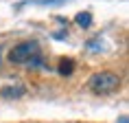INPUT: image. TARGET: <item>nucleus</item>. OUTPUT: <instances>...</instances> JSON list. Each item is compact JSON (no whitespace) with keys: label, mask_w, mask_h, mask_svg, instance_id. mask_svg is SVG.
Wrapping results in <instances>:
<instances>
[{"label":"nucleus","mask_w":129,"mask_h":123,"mask_svg":"<svg viewBox=\"0 0 129 123\" xmlns=\"http://www.w3.org/2000/svg\"><path fill=\"white\" fill-rule=\"evenodd\" d=\"M40 44L35 40H26L15 44L11 51H9V62L11 64H24V66H31V64H40Z\"/></svg>","instance_id":"obj_1"},{"label":"nucleus","mask_w":129,"mask_h":123,"mask_svg":"<svg viewBox=\"0 0 129 123\" xmlns=\"http://www.w3.org/2000/svg\"><path fill=\"white\" fill-rule=\"evenodd\" d=\"M88 86L96 95H109V92H114V90L120 88V77L116 75V73L103 70V73H96V75L90 77Z\"/></svg>","instance_id":"obj_2"},{"label":"nucleus","mask_w":129,"mask_h":123,"mask_svg":"<svg viewBox=\"0 0 129 123\" xmlns=\"http://www.w3.org/2000/svg\"><path fill=\"white\" fill-rule=\"evenodd\" d=\"M0 95L5 99H20V97L26 95V88L22 84H15V86H2L0 88Z\"/></svg>","instance_id":"obj_3"},{"label":"nucleus","mask_w":129,"mask_h":123,"mask_svg":"<svg viewBox=\"0 0 129 123\" xmlns=\"http://www.w3.org/2000/svg\"><path fill=\"white\" fill-rule=\"evenodd\" d=\"M57 70H59V75H66V77H68L70 73L75 70V62H72V59H61Z\"/></svg>","instance_id":"obj_4"},{"label":"nucleus","mask_w":129,"mask_h":123,"mask_svg":"<svg viewBox=\"0 0 129 123\" xmlns=\"http://www.w3.org/2000/svg\"><path fill=\"white\" fill-rule=\"evenodd\" d=\"M75 22H77L81 29H88V27H90V22H92V15H90L88 11H85V13H77Z\"/></svg>","instance_id":"obj_5"},{"label":"nucleus","mask_w":129,"mask_h":123,"mask_svg":"<svg viewBox=\"0 0 129 123\" xmlns=\"http://www.w3.org/2000/svg\"><path fill=\"white\" fill-rule=\"evenodd\" d=\"M37 5H57V2H66V0H35Z\"/></svg>","instance_id":"obj_6"},{"label":"nucleus","mask_w":129,"mask_h":123,"mask_svg":"<svg viewBox=\"0 0 129 123\" xmlns=\"http://www.w3.org/2000/svg\"><path fill=\"white\" fill-rule=\"evenodd\" d=\"M116 123H129V116H127V114H120V116H118V121H116Z\"/></svg>","instance_id":"obj_7"}]
</instances>
